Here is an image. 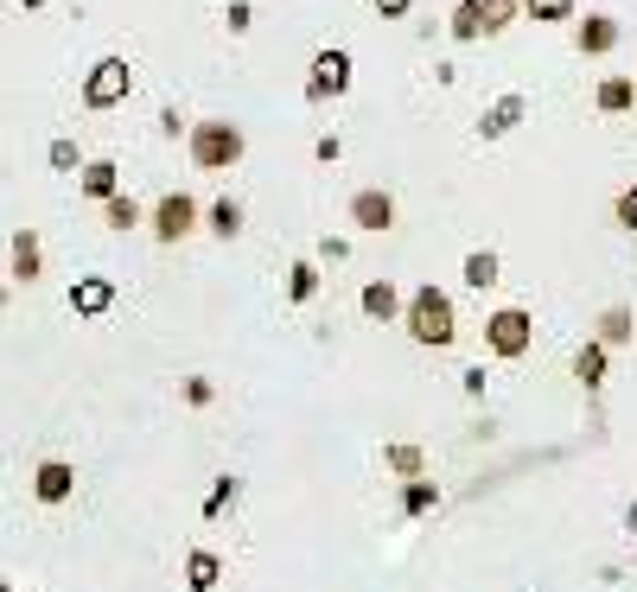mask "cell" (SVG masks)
Wrapping results in <instances>:
<instances>
[{"instance_id":"obj_11","label":"cell","mask_w":637,"mask_h":592,"mask_svg":"<svg viewBox=\"0 0 637 592\" xmlns=\"http://www.w3.org/2000/svg\"><path fill=\"white\" fill-rule=\"evenodd\" d=\"M395 312H402V293H395L389 281H370V287H364V319H376V325H389Z\"/></svg>"},{"instance_id":"obj_15","label":"cell","mask_w":637,"mask_h":592,"mask_svg":"<svg viewBox=\"0 0 637 592\" xmlns=\"http://www.w3.org/2000/svg\"><path fill=\"white\" fill-rule=\"evenodd\" d=\"M83 198H102V204L115 198V160H90V166H83Z\"/></svg>"},{"instance_id":"obj_18","label":"cell","mask_w":637,"mask_h":592,"mask_svg":"<svg viewBox=\"0 0 637 592\" xmlns=\"http://www.w3.org/2000/svg\"><path fill=\"white\" fill-rule=\"evenodd\" d=\"M466 287H478V293H485V287H497V255H491V249L466 255Z\"/></svg>"},{"instance_id":"obj_30","label":"cell","mask_w":637,"mask_h":592,"mask_svg":"<svg viewBox=\"0 0 637 592\" xmlns=\"http://www.w3.org/2000/svg\"><path fill=\"white\" fill-rule=\"evenodd\" d=\"M618 223H625V230H637V185L618 198Z\"/></svg>"},{"instance_id":"obj_23","label":"cell","mask_w":637,"mask_h":592,"mask_svg":"<svg viewBox=\"0 0 637 592\" xmlns=\"http://www.w3.org/2000/svg\"><path fill=\"white\" fill-rule=\"evenodd\" d=\"M523 7H529V20H542V26L574 20V0H523Z\"/></svg>"},{"instance_id":"obj_16","label":"cell","mask_w":637,"mask_h":592,"mask_svg":"<svg viewBox=\"0 0 637 592\" xmlns=\"http://www.w3.org/2000/svg\"><path fill=\"white\" fill-rule=\"evenodd\" d=\"M631 102H637V83L631 77H606V83H599V109H606V115H625Z\"/></svg>"},{"instance_id":"obj_32","label":"cell","mask_w":637,"mask_h":592,"mask_svg":"<svg viewBox=\"0 0 637 592\" xmlns=\"http://www.w3.org/2000/svg\"><path fill=\"white\" fill-rule=\"evenodd\" d=\"M408 7H415V0H376V13H383V20H402Z\"/></svg>"},{"instance_id":"obj_17","label":"cell","mask_w":637,"mask_h":592,"mask_svg":"<svg viewBox=\"0 0 637 592\" xmlns=\"http://www.w3.org/2000/svg\"><path fill=\"white\" fill-rule=\"evenodd\" d=\"M574 376L587 382V389H599V382H606V344H587V351L574 357Z\"/></svg>"},{"instance_id":"obj_25","label":"cell","mask_w":637,"mask_h":592,"mask_svg":"<svg viewBox=\"0 0 637 592\" xmlns=\"http://www.w3.org/2000/svg\"><path fill=\"white\" fill-rule=\"evenodd\" d=\"M631 338V312L625 306H612L606 319H599V344H625Z\"/></svg>"},{"instance_id":"obj_33","label":"cell","mask_w":637,"mask_h":592,"mask_svg":"<svg viewBox=\"0 0 637 592\" xmlns=\"http://www.w3.org/2000/svg\"><path fill=\"white\" fill-rule=\"evenodd\" d=\"M20 7H45V0H20Z\"/></svg>"},{"instance_id":"obj_26","label":"cell","mask_w":637,"mask_h":592,"mask_svg":"<svg viewBox=\"0 0 637 592\" xmlns=\"http://www.w3.org/2000/svg\"><path fill=\"white\" fill-rule=\"evenodd\" d=\"M313 287H319V268H313V261H294V281H287V293H294V300H313Z\"/></svg>"},{"instance_id":"obj_5","label":"cell","mask_w":637,"mask_h":592,"mask_svg":"<svg viewBox=\"0 0 637 592\" xmlns=\"http://www.w3.org/2000/svg\"><path fill=\"white\" fill-rule=\"evenodd\" d=\"M344 90H351V51H319L313 77H306V96L325 102V96H344Z\"/></svg>"},{"instance_id":"obj_4","label":"cell","mask_w":637,"mask_h":592,"mask_svg":"<svg viewBox=\"0 0 637 592\" xmlns=\"http://www.w3.org/2000/svg\"><path fill=\"white\" fill-rule=\"evenodd\" d=\"M485 338H491V351H497V357H523V351H529V338H536V319H529L523 306H504V312H491Z\"/></svg>"},{"instance_id":"obj_27","label":"cell","mask_w":637,"mask_h":592,"mask_svg":"<svg viewBox=\"0 0 637 592\" xmlns=\"http://www.w3.org/2000/svg\"><path fill=\"white\" fill-rule=\"evenodd\" d=\"M478 13H485V32H504L510 13H516V0H478Z\"/></svg>"},{"instance_id":"obj_1","label":"cell","mask_w":637,"mask_h":592,"mask_svg":"<svg viewBox=\"0 0 637 592\" xmlns=\"http://www.w3.org/2000/svg\"><path fill=\"white\" fill-rule=\"evenodd\" d=\"M453 332H459V325H453V300H446L440 287H415V300H408V338L446 351Z\"/></svg>"},{"instance_id":"obj_8","label":"cell","mask_w":637,"mask_h":592,"mask_svg":"<svg viewBox=\"0 0 637 592\" xmlns=\"http://www.w3.org/2000/svg\"><path fill=\"white\" fill-rule=\"evenodd\" d=\"M351 223H357V230H389V223H395V198H389V191H357V198H351Z\"/></svg>"},{"instance_id":"obj_28","label":"cell","mask_w":637,"mask_h":592,"mask_svg":"<svg viewBox=\"0 0 637 592\" xmlns=\"http://www.w3.org/2000/svg\"><path fill=\"white\" fill-rule=\"evenodd\" d=\"M389 465H395L402 478H421V452H415V446H389Z\"/></svg>"},{"instance_id":"obj_20","label":"cell","mask_w":637,"mask_h":592,"mask_svg":"<svg viewBox=\"0 0 637 592\" xmlns=\"http://www.w3.org/2000/svg\"><path fill=\"white\" fill-rule=\"evenodd\" d=\"M453 39H485V13H478V0H459V13H453Z\"/></svg>"},{"instance_id":"obj_13","label":"cell","mask_w":637,"mask_h":592,"mask_svg":"<svg viewBox=\"0 0 637 592\" xmlns=\"http://www.w3.org/2000/svg\"><path fill=\"white\" fill-rule=\"evenodd\" d=\"M217 580H223V561H217V554H204V548H198L192 561H185V586H192V592H211Z\"/></svg>"},{"instance_id":"obj_3","label":"cell","mask_w":637,"mask_h":592,"mask_svg":"<svg viewBox=\"0 0 637 592\" xmlns=\"http://www.w3.org/2000/svg\"><path fill=\"white\" fill-rule=\"evenodd\" d=\"M134 90V71H128V58H102L90 77H83V102H90V109H115V102H122Z\"/></svg>"},{"instance_id":"obj_2","label":"cell","mask_w":637,"mask_h":592,"mask_svg":"<svg viewBox=\"0 0 637 592\" xmlns=\"http://www.w3.org/2000/svg\"><path fill=\"white\" fill-rule=\"evenodd\" d=\"M243 160V128L236 121H198L192 128V166L198 172H230Z\"/></svg>"},{"instance_id":"obj_6","label":"cell","mask_w":637,"mask_h":592,"mask_svg":"<svg viewBox=\"0 0 637 592\" xmlns=\"http://www.w3.org/2000/svg\"><path fill=\"white\" fill-rule=\"evenodd\" d=\"M192 223H198V204L185 198V191H166V198L153 204V236H160V242H179Z\"/></svg>"},{"instance_id":"obj_14","label":"cell","mask_w":637,"mask_h":592,"mask_svg":"<svg viewBox=\"0 0 637 592\" xmlns=\"http://www.w3.org/2000/svg\"><path fill=\"white\" fill-rule=\"evenodd\" d=\"M516 121H523V96H497V102H491V115L478 121V128H485V134H510Z\"/></svg>"},{"instance_id":"obj_9","label":"cell","mask_w":637,"mask_h":592,"mask_svg":"<svg viewBox=\"0 0 637 592\" xmlns=\"http://www.w3.org/2000/svg\"><path fill=\"white\" fill-rule=\"evenodd\" d=\"M71 484H77V472L64 459H45L39 472H32V491H39V503H64L71 497Z\"/></svg>"},{"instance_id":"obj_10","label":"cell","mask_w":637,"mask_h":592,"mask_svg":"<svg viewBox=\"0 0 637 592\" xmlns=\"http://www.w3.org/2000/svg\"><path fill=\"white\" fill-rule=\"evenodd\" d=\"M612 45H618V20H606V13H593V20L580 26V51H587V58H606Z\"/></svg>"},{"instance_id":"obj_31","label":"cell","mask_w":637,"mask_h":592,"mask_svg":"<svg viewBox=\"0 0 637 592\" xmlns=\"http://www.w3.org/2000/svg\"><path fill=\"white\" fill-rule=\"evenodd\" d=\"M230 32H249V0H230Z\"/></svg>"},{"instance_id":"obj_29","label":"cell","mask_w":637,"mask_h":592,"mask_svg":"<svg viewBox=\"0 0 637 592\" xmlns=\"http://www.w3.org/2000/svg\"><path fill=\"white\" fill-rule=\"evenodd\" d=\"M51 166L71 172V166H77V147H71V141H51Z\"/></svg>"},{"instance_id":"obj_19","label":"cell","mask_w":637,"mask_h":592,"mask_svg":"<svg viewBox=\"0 0 637 592\" xmlns=\"http://www.w3.org/2000/svg\"><path fill=\"white\" fill-rule=\"evenodd\" d=\"M440 503V484H427V478H408V497H402V510L408 516H427Z\"/></svg>"},{"instance_id":"obj_7","label":"cell","mask_w":637,"mask_h":592,"mask_svg":"<svg viewBox=\"0 0 637 592\" xmlns=\"http://www.w3.org/2000/svg\"><path fill=\"white\" fill-rule=\"evenodd\" d=\"M109 306H115V281H102V274H83V281L71 287V312H77V319H102Z\"/></svg>"},{"instance_id":"obj_21","label":"cell","mask_w":637,"mask_h":592,"mask_svg":"<svg viewBox=\"0 0 637 592\" xmlns=\"http://www.w3.org/2000/svg\"><path fill=\"white\" fill-rule=\"evenodd\" d=\"M102 211H109V230H134V223H141V204L122 198V191H115V198L102 204Z\"/></svg>"},{"instance_id":"obj_12","label":"cell","mask_w":637,"mask_h":592,"mask_svg":"<svg viewBox=\"0 0 637 592\" xmlns=\"http://www.w3.org/2000/svg\"><path fill=\"white\" fill-rule=\"evenodd\" d=\"M13 281H39V236L32 230L13 236Z\"/></svg>"},{"instance_id":"obj_22","label":"cell","mask_w":637,"mask_h":592,"mask_svg":"<svg viewBox=\"0 0 637 592\" xmlns=\"http://www.w3.org/2000/svg\"><path fill=\"white\" fill-rule=\"evenodd\" d=\"M211 230H217V236H236V230H243V204H236V198L211 204Z\"/></svg>"},{"instance_id":"obj_24","label":"cell","mask_w":637,"mask_h":592,"mask_svg":"<svg viewBox=\"0 0 637 592\" xmlns=\"http://www.w3.org/2000/svg\"><path fill=\"white\" fill-rule=\"evenodd\" d=\"M236 491H243V478H217L211 484V497H204V516H223L236 503Z\"/></svg>"}]
</instances>
